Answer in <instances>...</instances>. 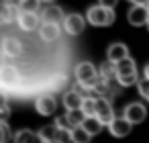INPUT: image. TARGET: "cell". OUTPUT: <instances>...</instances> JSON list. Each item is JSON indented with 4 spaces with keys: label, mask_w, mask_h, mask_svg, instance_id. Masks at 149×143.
Segmentation results:
<instances>
[{
    "label": "cell",
    "mask_w": 149,
    "mask_h": 143,
    "mask_svg": "<svg viewBox=\"0 0 149 143\" xmlns=\"http://www.w3.org/2000/svg\"><path fill=\"white\" fill-rule=\"evenodd\" d=\"M74 78H76L78 84H82L84 88H90V90H94L98 86V82L102 80L100 78V72L90 61H80L76 66V70H74Z\"/></svg>",
    "instance_id": "6da1fadb"
},
{
    "label": "cell",
    "mask_w": 149,
    "mask_h": 143,
    "mask_svg": "<svg viewBox=\"0 0 149 143\" xmlns=\"http://www.w3.org/2000/svg\"><path fill=\"white\" fill-rule=\"evenodd\" d=\"M86 19L94 27H108V25H112L116 21V15H114V8H106L102 4H94V6L88 8Z\"/></svg>",
    "instance_id": "7a4b0ae2"
},
{
    "label": "cell",
    "mask_w": 149,
    "mask_h": 143,
    "mask_svg": "<svg viewBox=\"0 0 149 143\" xmlns=\"http://www.w3.org/2000/svg\"><path fill=\"white\" fill-rule=\"evenodd\" d=\"M116 82L120 86H133L139 82V76H137V63L131 59V55L123 61L116 63Z\"/></svg>",
    "instance_id": "3957f363"
},
{
    "label": "cell",
    "mask_w": 149,
    "mask_h": 143,
    "mask_svg": "<svg viewBox=\"0 0 149 143\" xmlns=\"http://www.w3.org/2000/svg\"><path fill=\"white\" fill-rule=\"evenodd\" d=\"M86 21H88V19H84L82 15L72 13V15H68V17L63 19L61 27H63V31H65L68 35H80V33L86 29Z\"/></svg>",
    "instance_id": "277c9868"
},
{
    "label": "cell",
    "mask_w": 149,
    "mask_h": 143,
    "mask_svg": "<svg viewBox=\"0 0 149 143\" xmlns=\"http://www.w3.org/2000/svg\"><path fill=\"white\" fill-rule=\"evenodd\" d=\"M127 21L133 27L147 25V21H149V6H145V4H133L129 8V13H127Z\"/></svg>",
    "instance_id": "5b68a950"
},
{
    "label": "cell",
    "mask_w": 149,
    "mask_h": 143,
    "mask_svg": "<svg viewBox=\"0 0 149 143\" xmlns=\"http://www.w3.org/2000/svg\"><path fill=\"white\" fill-rule=\"evenodd\" d=\"M35 110H37L41 116H51V114L57 110V100H55L51 94H41V96L35 100Z\"/></svg>",
    "instance_id": "8992f818"
},
{
    "label": "cell",
    "mask_w": 149,
    "mask_h": 143,
    "mask_svg": "<svg viewBox=\"0 0 149 143\" xmlns=\"http://www.w3.org/2000/svg\"><path fill=\"white\" fill-rule=\"evenodd\" d=\"M19 70L10 63H4L0 68V84H2V90H8L10 86H17L19 84Z\"/></svg>",
    "instance_id": "52a82bcc"
},
{
    "label": "cell",
    "mask_w": 149,
    "mask_h": 143,
    "mask_svg": "<svg viewBox=\"0 0 149 143\" xmlns=\"http://www.w3.org/2000/svg\"><path fill=\"white\" fill-rule=\"evenodd\" d=\"M131 131H133V123L125 116H114L112 123L108 125V133L112 137H127Z\"/></svg>",
    "instance_id": "ba28073f"
},
{
    "label": "cell",
    "mask_w": 149,
    "mask_h": 143,
    "mask_svg": "<svg viewBox=\"0 0 149 143\" xmlns=\"http://www.w3.org/2000/svg\"><path fill=\"white\" fill-rule=\"evenodd\" d=\"M123 116L129 119L133 125H139V123L145 121V116H147V108H145V104H141V102H131V104H127Z\"/></svg>",
    "instance_id": "9c48e42d"
},
{
    "label": "cell",
    "mask_w": 149,
    "mask_h": 143,
    "mask_svg": "<svg viewBox=\"0 0 149 143\" xmlns=\"http://www.w3.org/2000/svg\"><path fill=\"white\" fill-rule=\"evenodd\" d=\"M96 116L102 121L104 127H108V125L112 123L114 110H112V106H110V102H108L106 98H96Z\"/></svg>",
    "instance_id": "30bf717a"
},
{
    "label": "cell",
    "mask_w": 149,
    "mask_h": 143,
    "mask_svg": "<svg viewBox=\"0 0 149 143\" xmlns=\"http://www.w3.org/2000/svg\"><path fill=\"white\" fill-rule=\"evenodd\" d=\"M61 29H63V27L57 25V23H41L39 35H41V39H43L45 43H51V41H57V39H59Z\"/></svg>",
    "instance_id": "8fae6325"
},
{
    "label": "cell",
    "mask_w": 149,
    "mask_h": 143,
    "mask_svg": "<svg viewBox=\"0 0 149 143\" xmlns=\"http://www.w3.org/2000/svg\"><path fill=\"white\" fill-rule=\"evenodd\" d=\"M63 19H65V15H63V10H61L55 2H53V4H47V6L43 8V13H41V21H43V23H57V25H61Z\"/></svg>",
    "instance_id": "7c38bea8"
},
{
    "label": "cell",
    "mask_w": 149,
    "mask_h": 143,
    "mask_svg": "<svg viewBox=\"0 0 149 143\" xmlns=\"http://www.w3.org/2000/svg\"><path fill=\"white\" fill-rule=\"evenodd\" d=\"M17 23H19V27H21L23 31H27V33H29V31L39 29V27H41L39 23H43V21L39 19V15H37V13H21Z\"/></svg>",
    "instance_id": "4fadbf2b"
},
{
    "label": "cell",
    "mask_w": 149,
    "mask_h": 143,
    "mask_svg": "<svg viewBox=\"0 0 149 143\" xmlns=\"http://www.w3.org/2000/svg\"><path fill=\"white\" fill-rule=\"evenodd\" d=\"M23 53V43L15 37H4L2 39V55L4 57H19Z\"/></svg>",
    "instance_id": "5bb4252c"
},
{
    "label": "cell",
    "mask_w": 149,
    "mask_h": 143,
    "mask_svg": "<svg viewBox=\"0 0 149 143\" xmlns=\"http://www.w3.org/2000/svg\"><path fill=\"white\" fill-rule=\"evenodd\" d=\"M19 15H21V8L17 4L4 2L2 8H0V23H2V25H10L13 21H19Z\"/></svg>",
    "instance_id": "9a60e30c"
},
{
    "label": "cell",
    "mask_w": 149,
    "mask_h": 143,
    "mask_svg": "<svg viewBox=\"0 0 149 143\" xmlns=\"http://www.w3.org/2000/svg\"><path fill=\"white\" fill-rule=\"evenodd\" d=\"M127 57H129V49H127L125 43H112L108 47V51H106V59L112 61V63H118V61H123Z\"/></svg>",
    "instance_id": "2e32d148"
},
{
    "label": "cell",
    "mask_w": 149,
    "mask_h": 143,
    "mask_svg": "<svg viewBox=\"0 0 149 143\" xmlns=\"http://www.w3.org/2000/svg\"><path fill=\"white\" fill-rule=\"evenodd\" d=\"M82 102H84V96L76 90H68L63 94V106L65 110H74V108H82Z\"/></svg>",
    "instance_id": "e0dca14e"
},
{
    "label": "cell",
    "mask_w": 149,
    "mask_h": 143,
    "mask_svg": "<svg viewBox=\"0 0 149 143\" xmlns=\"http://www.w3.org/2000/svg\"><path fill=\"white\" fill-rule=\"evenodd\" d=\"M15 143H45V141L41 139L39 133L31 129H21L19 133H15Z\"/></svg>",
    "instance_id": "ac0fdd59"
},
{
    "label": "cell",
    "mask_w": 149,
    "mask_h": 143,
    "mask_svg": "<svg viewBox=\"0 0 149 143\" xmlns=\"http://www.w3.org/2000/svg\"><path fill=\"white\" fill-rule=\"evenodd\" d=\"M100 78L104 80V82H110V80H116V63H112V61H104L102 66H100Z\"/></svg>",
    "instance_id": "d6986e66"
},
{
    "label": "cell",
    "mask_w": 149,
    "mask_h": 143,
    "mask_svg": "<svg viewBox=\"0 0 149 143\" xmlns=\"http://www.w3.org/2000/svg\"><path fill=\"white\" fill-rule=\"evenodd\" d=\"M82 127H84V129L94 137V135H98V133L102 131V127H104V125H102V121H100L98 116H86V121H84V125H82Z\"/></svg>",
    "instance_id": "ffe728a7"
},
{
    "label": "cell",
    "mask_w": 149,
    "mask_h": 143,
    "mask_svg": "<svg viewBox=\"0 0 149 143\" xmlns=\"http://www.w3.org/2000/svg\"><path fill=\"white\" fill-rule=\"evenodd\" d=\"M39 135L43 141H55L59 137V127L57 125H45V127H41Z\"/></svg>",
    "instance_id": "44dd1931"
},
{
    "label": "cell",
    "mask_w": 149,
    "mask_h": 143,
    "mask_svg": "<svg viewBox=\"0 0 149 143\" xmlns=\"http://www.w3.org/2000/svg\"><path fill=\"white\" fill-rule=\"evenodd\" d=\"M92 135L84 127H74L72 129V143H90Z\"/></svg>",
    "instance_id": "7402d4cb"
},
{
    "label": "cell",
    "mask_w": 149,
    "mask_h": 143,
    "mask_svg": "<svg viewBox=\"0 0 149 143\" xmlns=\"http://www.w3.org/2000/svg\"><path fill=\"white\" fill-rule=\"evenodd\" d=\"M65 114H68V119L72 121V125H74V127H82V125H84V121H86V114H84V110H82V108L68 110Z\"/></svg>",
    "instance_id": "603a6c76"
},
{
    "label": "cell",
    "mask_w": 149,
    "mask_h": 143,
    "mask_svg": "<svg viewBox=\"0 0 149 143\" xmlns=\"http://www.w3.org/2000/svg\"><path fill=\"white\" fill-rule=\"evenodd\" d=\"M43 0H19V8L21 13H37Z\"/></svg>",
    "instance_id": "cb8c5ba5"
},
{
    "label": "cell",
    "mask_w": 149,
    "mask_h": 143,
    "mask_svg": "<svg viewBox=\"0 0 149 143\" xmlns=\"http://www.w3.org/2000/svg\"><path fill=\"white\" fill-rule=\"evenodd\" d=\"M82 110L86 116H96V98L94 96H86L82 102Z\"/></svg>",
    "instance_id": "d4e9b609"
},
{
    "label": "cell",
    "mask_w": 149,
    "mask_h": 143,
    "mask_svg": "<svg viewBox=\"0 0 149 143\" xmlns=\"http://www.w3.org/2000/svg\"><path fill=\"white\" fill-rule=\"evenodd\" d=\"M137 90H139V94H141L143 98H147V102H149V78H141V80L137 82Z\"/></svg>",
    "instance_id": "484cf974"
},
{
    "label": "cell",
    "mask_w": 149,
    "mask_h": 143,
    "mask_svg": "<svg viewBox=\"0 0 149 143\" xmlns=\"http://www.w3.org/2000/svg\"><path fill=\"white\" fill-rule=\"evenodd\" d=\"M10 141V129L6 121H0V143H8Z\"/></svg>",
    "instance_id": "4316f807"
},
{
    "label": "cell",
    "mask_w": 149,
    "mask_h": 143,
    "mask_svg": "<svg viewBox=\"0 0 149 143\" xmlns=\"http://www.w3.org/2000/svg\"><path fill=\"white\" fill-rule=\"evenodd\" d=\"M55 125H57L61 131H72V129H74L72 121L68 119V114H63V116H57V119H55Z\"/></svg>",
    "instance_id": "83f0119b"
},
{
    "label": "cell",
    "mask_w": 149,
    "mask_h": 143,
    "mask_svg": "<svg viewBox=\"0 0 149 143\" xmlns=\"http://www.w3.org/2000/svg\"><path fill=\"white\" fill-rule=\"evenodd\" d=\"M98 4H102V6H106V8H116L118 0H98Z\"/></svg>",
    "instance_id": "f1b7e54d"
},
{
    "label": "cell",
    "mask_w": 149,
    "mask_h": 143,
    "mask_svg": "<svg viewBox=\"0 0 149 143\" xmlns=\"http://www.w3.org/2000/svg\"><path fill=\"white\" fill-rule=\"evenodd\" d=\"M143 76H145V78H149V63L145 66V70H143Z\"/></svg>",
    "instance_id": "f546056e"
},
{
    "label": "cell",
    "mask_w": 149,
    "mask_h": 143,
    "mask_svg": "<svg viewBox=\"0 0 149 143\" xmlns=\"http://www.w3.org/2000/svg\"><path fill=\"white\" fill-rule=\"evenodd\" d=\"M43 2H45V4H53V2H55V0H43Z\"/></svg>",
    "instance_id": "4dcf8cb0"
},
{
    "label": "cell",
    "mask_w": 149,
    "mask_h": 143,
    "mask_svg": "<svg viewBox=\"0 0 149 143\" xmlns=\"http://www.w3.org/2000/svg\"><path fill=\"white\" fill-rule=\"evenodd\" d=\"M45 143H61L59 139H55V141H45Z\"/></svg>",
    "instance_id": "1f68e13d"
},
{
    "label": "cell",
    "mask_w": 149,
    "mask_h": 143,
    "mask_svg": "<svg viewBox=\"0 0 149 143\" xmlns=\"http://www.w3.org/2000/svg\"><path fill=\"white\" fill-rule=\"evenodd\" d=\"M129 2H133V4H137V2H139V0H129Z\"/></svg>",
    "instance_id": "d6a6232c"
},
{
    "label": "cell",
    "mask_w": 149,
    "mask_h": 143,
    "mask_svg": "<svg viewBox=\"0 0 149 143\" xmlns=\"http://www.w3.org/2000/svg\"><path fill=\"white\" fill-rule=\"evenodd\" d=\"M147 29H149V21H147Z\"/></svg>",
    "instance_id": "836d02e7"
}]
</instances>
